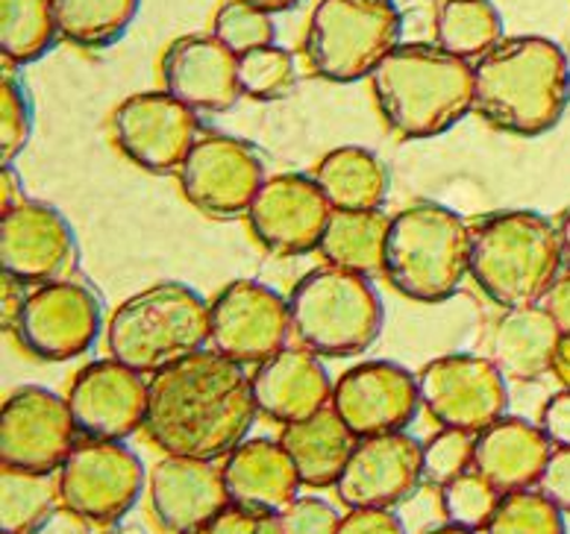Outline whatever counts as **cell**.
I'll return each instance as SVG.
<instances>
[{"label": "cell", "mask_w": 570, "mask_h": 534, "mask_svg": "<svg viewBox=\"0 0 570 534\" xmlns=\"http://www.w3.org/2000/svg\"><path fill=\"white\" fill-rule=\"evenodd\" d=\"M3 534H9V532H3Z\"/></svg>", "instance_id": "db71d44e"}, {"label": "cell", "mask_w": 570, "mask_h": 534, "mask_svg": "<svg viewBox=\"0 0 570 534\" xmlns=\"http://www.w3.org/2000/svg\"><path fill=\"white\" fill-rule=\"evenodd\" d=\"M550 373L559 379V385H562L564 390H570V335H562V340H559Z\"/></svg>", "instance_id": "c3c4849f"}, {"label": "cell", "mask_w": 570, "mask_h": 534, "mask_svg": "<svg viewBox=\"0 0 570 534\" xmlns=\"http://www.w3.org/2000/svg\"><path fill=\"white\" fill-rule=\"evenodd\" d=\"M256 414L245 365L218 349H197L147 382L145 432L165 455L227 458L247 441Z\"/></svg>", "instance_id": "6da1fadb"}, {"label": "cell", "mask_w": 570, "mask_h": 534, "mask_svg": "<svg viewBox=\"0 0 570 534\" xmlns=\"http://www.w3.org/2000/svg\"><path fill=\"white\" fill-rule=\"evenodd\" d=\"M292 333L315 356L344 358L365 353L383 329V300L367 276L326 265L294 285Z\"/></svg>", "instance_id": "52a82bcc"}, {"label": "cell", "mask_w": 570, "mask_h": 534, "mask_svg": "<svg viewBox=\"0 0 570 534\" xmlns=\"http://www.w3.org/2000/svg\"><path fill=\"white\" fill-rule=\"evenodd\" d=\"M150 505L168 532L186 534L204 528L229 505L224 469L204 458L165 455L150 469Z\"/></svg>", "instance_id": "7402d4cb"}, {"label": "cell", "mask_w": 570, "mask_h": 534, "mask_svg": "<svg viewBox=\"0 0 570 534\" xmlns=\"http://www.w3.org/2000/svg\"><path fill=\"white\" fill-rule=\"evenodd\" d=\"M238 86L253 100L288 98L297 86V66L288 50L265 44L238 57Z\"/></svg>", "instance_id": "d590c367"}, {"label": "cell", "mask_w": 570, "mask_h": 534, "mask_svg": "<svg viewBox=\"0 0 570 534\" xmlns=\"http://www.w3.org/2000/svg\"><path fill=\"white\" fill-rule=\"evenodd\" d=\"M315 182L333 209H380L389 195V170L365 147H335L321 159Z\"/></svg>", "instance_id": "83f0119b"}, {"label": "cell", "mask_w": 570, "mask_h": 534, "mask_svg": "<svg viewBox=\"0 0 570 534\" xmlns=\"http://www.w3.org/2000/svg\"><path fill=\"white\" fill-rule=\"evenodd\" d=\"M200 534H283V520L279 514H265V511H250L229 502L218 517L209 520Z\"/></svg>", "instance_id": "60d3db41"}, {"label": "cell", "mask_w": 570, "mask_h": 534, "mask_svg": "<svg viewBox=\"0 0 570 534\" xmlns=\"http://www.w3.org/2000/svg\"><path fill=\"white\" fill-rule=\"evenodd\" d=\"M292 335V306L274 288L236 279L209 306V340L238 365H262L285 349Z\"/></svg>", "instance_id": "7c38bea8"}, {"label": "cell", "mask_w": 570, "mask_h": 534, "mask_svg": "<svg viewBox=\"0 0 570 534\" xmlns=\"http://www.w3.org/2000/svg\"><path fill=\"white\" fill-rule=\"evenodd\" d=\"M21 285L24 283H18L16 276H9V274H3V326H12V329H16V324H18V315H21V308H24V303H27V297L24 294H21Z\"/></svg>", "instance_id": "bcb514c9"}, {"label": "cell", "mask_w": 570, "mask_h": 534, "mask_svg": "<svg viewBox=\"0 0 570 534\" xmlns=\"http://www.w3.org/2000/svg\"><path fill=\"white\" fill-rule=\"evenodd\" d=\"M250 379L259 412L283 426L306 421L333 403L335 385L309 349H279L256 367Z\"/></svg>", "instance_id": "603a6c76"}, {"label": "cell", "mask_w": 570, "mask_h": 534, "mask_svg": "<svg viewBox=\"0 0 570 534\" xmlns=\"http://www.w3.org/2000/svg\"><path fill=\"white\" fill-rule=\"evenodd\" d=\"M358 437L347 429L335 408H321L306 421L288 423L279 444L292 455L297 476L306 487H330L342 478Z\"/></svg>", "instance_id": "4316f807"}, {"label": "cell", "mask_w": 570, "mask_h": 534, "mask_svg": "<svg viewBox=\"0 0 570 534\" xmlns=\"http://www.w3.org/2000/svg\"><path fill=\"white\" fill-rule=\"evenodd\" d=\"M197 112L168 91L132 95L112 112V138L127 159L154 174L183 168L197 145Z\"/></svg>", "instance_id": "4fadbf2b"}, {"label": "cell", "mask_w": 570, "mask_h": 534, "mask_svg": "<svg viewBox=\"0 0 570 534\" xmlns=\"http://www.w3.org/2000/svg\"><path fill=\"white\" fill-rule=\"evenodd\" d=\"M333 206L315 179L303 174H277L262 182L247 220L256 241L277 256H303L318 250Z\"/></svg>", "instance_id": "2e32d148"}, {"label": "cell", "mask_w": 570, "mask_h": 534, "mask_svg": "<svg viewBox=\"0 0 570 534\" xmlns=\"http://www.w3.org/2000/svg\"><path fill=\"white\" fill-rule=\"evenodd\" d=\"M59 496V482L45 473L3 467L0 473V528L27 534L48 517Z\"/></svg>", "instance_id": "d6a6232c"}, {"label": "cell", "mask_w": 570, "mask_h": 534, "mask_svg": "<svg viewBox=\"0 0 570 534\" xmlns=\"http://www.w3.org/2000/svg\"><path fill=\"white\" fill-rule=\"evenodd\" d=\"M476 435L464 429H441L424 444V478L432 485H448L456 476L473 469Z\"/></svg>", "instance_id": "74e56055"}, {"label": "cell", "mask_w": 570, "mask_h": 534, "mask_svg": "<svg viewBox=\"0 0 570 534\" xmlns=\"http://www.w3.org/2000/svg\"><path fill=\"white\" fill-rule=\"evenodd\" d=\"M59 36L80 48H107L127 33L139 0H50Z\"/></svg>", "instance_id": "4dcf8cb0"}, {"label": "cell", "mask_w": 570, "mask_h": 534, "mask_svg": "<svg viewBox=\"0 0 570 534\" xmlns=\"http://www.w3.org/2000/svg\"><path fill=\"white\" fill-rule=\"evenodd\" d=\"M247 3H253V7L265 9V12H288V9H294L301 0H247Z\"/></svg>", "instance_id": "681fc988"}, {"label": "cell", "mask_w": 570, "mask_h": 534, "mask_svg": "<svg viewBox=\"0 0 570 534\" xmlns=\"http://www.w3.org/2000/svg\"><path fill=\"white\" fill-rule=\"evenodd\" d=\"M541 429L550 437L556 449H568L570 446V390H562L556 397L547 399L544 412H541Z\"/></svg>", "instance_id": "ee69618b"}, {"label": "cell", "mask_w": 570, "mask_h": 534, "mask_svg": "<svg viewBox=\"0 0 570 534\" xmlns=\"http://www.w3.org/2000/svg\"><path fill=\"white\" fill-rule=\"evenodd\" d=\"M559 340L562 329L547 308H505L491 333L489 358L503 370L505 379L530 382L553 367Z\"/></svg>", "instance_id": "484cf974"}, {"label": "cell", "mask_w": 570, "mask_h": 534, "mask_svg": "<svg viewBox=\"0 0 570 534\" xmlns=\"http://www.w3.org/2000/svg\"><path fill=\"white\" fill-rule=\"evenodd\" d=\"M424 478V446L406 432L358 437L351 462L335 482L347 508H392Z\"/></svg>", "instance_id": "ac0fdd59"}, {"label": "cell", "mask_w": 570, "mask_h": 534, "mask_svg": "<svg viewBox=\"0 0 570 534\" xmlns=\"http://www.w3.org/2000/svg\"><path fill=\"white\" fill-rule=\"evenodd\" d=\"M59 500L71 514L91 523H115L136 505L145 467L124 441L86 437L59 467Z\"/></svg>", "instance_id": "9c48e42d"}, {"label": "cell", "mask_w": 570, "mask_h": 534, "mask_svg": "<svg viewBox=\"0 0 570 534\" xmlns=\"http://www.w3.org/2000/svg\"><path fill=\"white\" fill-rule=\"evenodd\" d=\"M421 405L444 429H464L480 435L491 423L505 417L509 388L505 376L491 358L441 356L417 376Z\"/></svg>", "instance_id": "30bf717a"}, {"label": "cell", "mask_w": 570, "mask_h": 534, "mask_svg": "<svg viewBox=\"0 0 570 534\" xmlns=\"http://www.w3.org/2000/svg\"><path fill=\"white\" fill-rule=\"evenodd\" d=\"M279 520H283V534H338L342 526V514L330 502L315 496L294 500L279 514Z\"/></svg>", "instance_id": "ab89813d"}, {"label": "cell", "mask_w": 570, "mask_h": 534, "mask_svg": "<svg viewBox=\"0 0 570 534\" xmlns=\"http://www.w3.org/2000/svg\"><path fill=\"white\" fill-rule=\"evenodd\" d=\"M562 235L538 211H500L471 233V276L503 308L535 306L559 279Z\"/></svg>", "instance_id": "277c9868"}, {"label": "cell", "mask_w": 570, "mask_h": 534, "mask_svg": "<svg viewBox=\"0 0 570 534\" xmlns=\"http://www.w3.org/2000/svg\"><path fill=\"white\" fill-rule=\"evenodd\" d=\"M400 30L394 0H321L306 27L303 53L324 80L356 82L397 48Z\"/></svg>", "instance_id": "ba28073f"}, {"label": "cell", "mask_w": 570, "mask_h": 534, "mask_svg": "<svg viewBox=\"0 0 570 534\" xmlns=\"http://www.w3.org/2000/svg\"><path fill=\"white\" fill-rule=\"evenodd\" d=\"M570 100L564 50L541 36L503 39L473 62V109L514 136H541L562 121Z\"/></svg>", "instance_id": "7a4b0ae2"}, {"label": "cell", "mask_w": 570, "mask_h": 534, "mask_svg": "<svg viewBox=\"0 0 570 534\" xmlns=\"http://www.w3.org/2000/svg\"><path fill=\"white\" fill-rule=\"evenodd\" d=\"M389 127L406 138H432L473 109V66L439 44H397L371 73Z\"/></svg>", "instance_id": "3957f363"}, {"label": "cell", "mask_w": 570, "mask_h": 534, "mask_svg": "<svg viewBox=\"0 0 570 534\" xmlns=\"http://www.w3.org/2000/svg\"><path fill=\"white\" fill-rule=\"evenodd\" d=\"M500 491L489 478L468 469L448 485H441V511L453 526H462L468 532H485L500 505Z\"/></svg>", "instance_id": "e575fe53"}, {"label": "cell", "mask_w": 570, "mask_h": 534, "mask_svg": "<svg viewBox=\"0 0 570 534\" xmlns=\"http://www.w3.org/2000/svg\"><path fill=\"white\" fill-rule=\"evenodd\" d=\"M30 132H33L30 98L16 77L3 73L0 80V159L3 165H12V159L24 150Z\"/></svg>", "instance_id": "f35d334b"}, {"label": "cell", "mask_w": 570, "mask_h": 534, "mask_svg": "<svg viewBox=\"0 0 570 534\" xmlns=\"http://www.w3.org/2000/svg\"><path fill=\"white\" fill-rule=\"evenodd\" d=\"M21 202H27L21 179H18L12 165H3V170H0V211L16 209V206H21Z\"/></svg>", "instance_id": "7dc6e473"}, {"label": "cell", "mask_w": 570, "mask_h": 534, "mask_svg": "<svg viewBox=\"0 0 570 534\" xmlns=\"http://www.w3.org/2000/svg\"><path fill=\"white\" fill-rule=\"evenodd\" d=\"M98 294L80 283H45L27 294L16 335L27 353L45 362H68L82 356L100 333Z\"/></svg>", "instance_id": "5bb4252c"}, {"label": "cell", "mask_w": 570, "mask_h": 534, "mask_svg": "<svg viewBox=\"0 0 570 534\" xmlns=\"http://www.w3.org/2000/svg\"><path fill=\"white\" fill-rule=\"evenodd\" d=\"M209 340V306L179 283L145 288L115 308L107 326L109 356L141 376L171 367Z\"/></svg>", "instance_id": "8992f818"}, {"label": "cell", "mask_w": 570, "mask_h": 534, "mask_svg": "<svg viewBox=\"0 0 570 534\" xmlns=\"http://www.w3.org/2000/svg\"><path fill=\"white\" fill-rule=\"evenodd\" d=\"M538 491L550 502H556L564 514H570V446L568 449H553L544 473L538 478Z\"/></svg>", "instance_id": "b9f144b4"}, {"label": "cell", "mask_w": 570, "mask_h": 534, "mask_svg": "<svg viewBox=\"0 0 570 534\" xmlns=\"http://www.w3.org/2000/svg\"><path fill=\"white\" fill-rule=\"evenodd\" d=\"M165 91L195 112H227L242 98L238 57L213 33L183 36L163 53Z\"/></svg>", "instance_id": "44dd1931"}, {"label": "cell", "mask_w": 570, "mask_h": 534, "mask_svg": "<svg viewBox=\"0 0 570 534\" xmlns=\"http://www.w3.org/2000/svg\"><path fill=\"white\" fill-rule=\"evenodd\" d=\"M559 235H562V259L564 267H570V209L559 220Z\"/></svg>", "instance_id": "f907efd6"}, {"label": "cell", "mask_w": 570, "mask_h": 534, "mask_svg": "<svg viewBox=\"0 0 570 534\" xmlns=\"http://www.w3.org/2000/svg\"><path fill=\"white\" fill-rule=\"evenodd\" d=\"M59 39L50 0H0V53L7 66L36 62Z\"/></svg>", "instance_id": "1f68e13d"}, {"label": "cell", "mask_w": 570, "mask_h": 534, "mask_svg": "<svg viewBox=\"0 0 570 534\" xmlns=\"http://www.w3.org/2000/svg\"><path fill=\"white\" fill-rule=\"evenodd\" d=\"M485 534H568V528H564V511L541 491L527 487L500 496Z\"/></svg>", "instance_id": "836d02e7"}, {"label": "cell", "mask_w": 570, "mask_h": 534, "mask_svg": "<svg viewBox=\"0 0 570 534\" xmlns=\"http://www.w3.org/2000/svg\"><path fill=\"white\" fill-rule=\"evenodd\" d=\"M383 274L409 300L453 297L471 274V229L462 215L439 202H417L394 215Z\"/></svg>", "instance_id": "5b68a950"}, {"label": "cell", "mask_w": 570, "mask_h": 534, "mask_svg": "<svg viewBox=\"0 0 570 534\" xmlns=\"http://www.w3.org/2000/svg\"><path fill=\"white\" fill-rule=\"evenodd\" d=\"M213 36L220 44H227L236 57H242V53H250L256 48L274 44L277 27L265 9L253 7L247 0H227L215 12Z\"/></svg>", "instance_id": "8d00e7d4"}, {"label": "cell", "mask_w": 570, "mask_h": 534, "mask_svg": "<svg viewBox=\"0 0 570 534\" xmlns=\"http://www.w3.org/2000/svg\"><path fill=\"white\" fill-rule=\"evenodd\" d=\"M265 179L268 177L256 150L233 136L197 138V145L179 168L183 195L213 218L247 215Z\"/></svg>", "instance_id": "9a60e30c"}, {"label": "cell", "mask_w": 570, "mask_h": 534, "mask_svg": "<svg viewBox=\"0 0 570 534\" xmlns=\"http://www.w3.org/2000/svg\"><path fill=\"white\" fill-rule=\"evenodd\" d=\"M333 408L356 437L403 432L421 408V388L406 367L365 362L344 373L333 388Z\"/></svg>", "instance_id": "d6986e66"}, {"label": "cell", "mask_w": 570, "mask_h": 534, "mask_svg": "<svg viewBox=\"0 0 570 534\" xmlns=\"http://www.w3.org/2000/svg\"><path fill=\"white\" fill-rule=\"evenodd\" d=\"M0 265L24 285L59 283L77 265V238L62 211L27 200L0 215Z\"/></svg>", "instance_id": "e0dca14e"}, {"label": "cell", "mask_w": 570, "mask_h": 534, "mask_svg": "<svg viewBox=\"0 0 570 534\" xmlns=\"http://www.w3.org/2000/svg\"><path fill=\"white\" fill-rule=\"evenodd\" d=\"M503 41V18L491 0H441L435 44L459 59H482Z\"/></svg>", "instance_id": "f546056e"}, {"label": "cell", "mask_w": 570, "mask_h": 534, "mask_svg": "<svg viewBox=\"0 0 570 534\" xmlns=\"http://www.w3.org/2000/svg\"><path fill=\"white\" fill-rule=\"evenodd\" d=\"M77 432L68 399L39 385H24L0 408V464L53 476L77 446Z\"/></svg>", "instance_id": "8fae6325"}, {"label": "cell", "mask_w": 570, "mask_h": 534, "mask_svg": "<svg viewBox=\"0 0 570 534\" xmlns=\"http://www.w3.org/2000/svg\"><path fill=\"white\" fill-rule=\"evenodd\" d=\"M338 534H406L392 508H351L344 514Z\"/></svg>", "instance_id": "7bdbcfd3"}, {"label": "cell", "mask_w": 570, "mask_h": 534, "mask_svg": "<svg viewBox=\"0 0 570 534\" xmlns=\"http://www.w3.org/2000/svg\"><path fill=\"white\" fill-rule=\"evenodd\" d=\"M544 308L553 315L562 335H570V274L559 276L544 297Z\"/></svg>", "instance_id": "f6af8a7d"}, {"label": "cell", "mask_w": 570, "mask_h": 534, "mask_svg": "<svg viewBox=\"0 0 570 534\" xmlns=\"http://www.w3.org/2000/svg\"><path fill=\"white\" fill-rule=\"evenodd\" d=\"M186 534H200V532H197V528H195V532H186Z\"/></svg>", "instance_id": "f5cc1de1"}, {"label": "cell", "mask_w": 570, "mask_h": 534, "mask_svg": "<svg viewBox=\"0 0 570 534\" xmlns=\"http://www.w3.org/2000/svg\"><path fill=\"white\" fill-rule=\"evenodd\" d=\"M426 534H476V532H468V528L462 526H453V523H448V526H441V528H432V532Z\"/></svg>", "instance_id": "816d5d0a"}, {"label": "cell", "mask_w": 570, "mask_h": 534, "mask_svg": "<svg viewBox=\"0 0 570 534\" xmlns=\"http://www.w3.org/2000/svg\"><path fill=\"white\" fill-rule=\"evenodd\" d=\"M389 229H392V218L380 209H333L318 250L326 259V265L371 276L376 274V270H385Z\"/></svg>", "instance_id": "f1b7e54d"}, {"label": "cell", "mask_w": 570, "mask_h": 534, "mask_svg": "<svg viewBox=\"0 0 570 534\" xmlns=\"http://www.w3.org/2000/svg\"><path fill=\"white\" fill-rule=\"evenodd\" d=\"M556 446L541 426L523 417H500L476 435L473 469L489 478L500 494H514L538 485Z\"/></svg>", "instance_id": "d4e9b609"}, {"label": "cell", "mask_w": 570, "mask_h": 534, "mask_svg": "<svg viewBox=\"0 0 570 534\" xmlns=\"http://www.w3.org/2000/svg\"><path fill=\"white\" fill-rule=\"evenodd\" d=\"M73 423L95 441H127L132 432L145 429L147 382L139 370L121 365L118 358H104L82 367L68 390Z\"/></svg>", "instance_id": "ffe728a7"}, {"label": "cell", "mask_w": 570, "mask_h": 534, "mask_svg": "<svg viewBox=\"0 0 570 534\" xmlns=\"http://www.w3.org/2000/svg\"><path fill=\"white\" fill-rule=\"evenodd\" d=\"M224 482L233 505L265 514H283L303 485L292 455L279 441L268 437H247L227 455Z\"/></svg>", "instance_id": "cb8c5ba5"}]
</instances>
